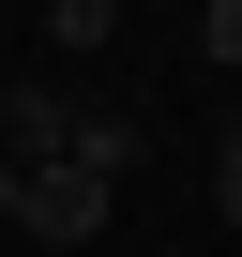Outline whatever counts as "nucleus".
Returning <instances> with one entry per match:
<instances>
[{
	"instance_id": "1",
	"label": "nucleus",
	"mask_w": 242,
	"mask_h": 257,
	"mask_svg": "<svg viewBox=\"0 0 242 257\" xmlns=\"http://www.w3.org/2000/svg\"><path fill=\"white\" fill-rule=\"evenodd\" d=\"M106 197H121V182L61 152V167H31V182H16V227H31V242H91V227H106Z\"/></svg>"
},
{
	"instance_id": "2",
	"label": "nucleus",
	"mask_w": 242,
	"mask_h": 257,
	"mask_svg": "<svg viewBox=\"0 0 242 257\" xmlns=\"http://www.w3.org/2000/svg\"><path fill=\"white\" fill-rule=\"evenodd\" d=\"M0 152H16V167H61V152H76V91L16 76V91H0Z\"/></svg>"
},
{
	"instance_id": "3",
	"label": "nucleus",
	"mask_w": 242,
	"mask_h": 257,
	"mask_svg": "<svg viewBox=\"0 0 242 257\" xmlns=\"http://www.w3.org/2000/svg\"><path fill=\"white\" fill-rule=\"evenodd\" d=\"M46 46H61V61H91V46H121V0H46Z\"/></svg>"
},
{
	"instance_id": "4",
	"label": "nucleus",
	"mask_w": 242,
	"mask_h": 257,
	"mask_svg": "<svg viewBox=\"0 0 242 257\" xmlns=\"http://www.w3.org/2000/svg\"><path fill=\"white\" fill-rule=\"evenodd\" d=\"M76 167L121 182V167H137V121H121V106H76Z\"/></svg>"
},
{
	"instance_id": "5",
	"label": "nucleus",
	"mask_w": 242,
	"mask_h": 257,
	"mask_svg": "<svg viewBox=\"0 0 242 257\" xmlns=\"http://www.w3.org/2000/svg\"><path fill=\"white\" fill-rule=\"evenodd\" d=\"M197 61H212V76H242V0H212V16H197Z\"/></svg>"
},
{
	"instance_id": "6",
	"label": "nucleus",
	"mask_w": 242,
	"mask_h": 257,
	"mask_svg": "<svg viewBox=\"0 0 242 257\" xmlns=\"http://www.w3.org/2000/svg\"><path fill=\"white\" fill-rule=\"evenodd\" d=\"M212 212L242 227V106H227V137H212Z\"/></svg>"
},
{
	"instance_id": "7",
	"label": "nucleus",
	"mask_w": 242,
	"mask_h": 257,
	"mask_svg": "<svg viewBox=\"0 0 242 257\" xmlns=\"http://www.w3.org/2000/svg\"><path fill=\"white\" fill-rule=\"evenodd\" d=\"M16 182H31V167H16V152H0V227H16Z\"/></svg>"
}]
</instances>
